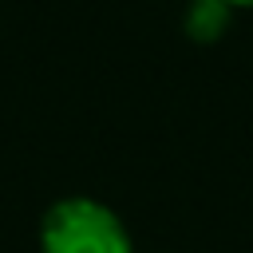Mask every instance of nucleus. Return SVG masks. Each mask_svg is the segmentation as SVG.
<instances>
[{"mask_svg": "<svg viewBox=\"0 0 253 253\" xmlns=\"http://www.w3.org/2000/svg\"><path fill=\"white\" fill-rule=\"evenodd\" d=\"M40 245L43 253H130L123 221L91 198L55 202L40 225Z\"/></svg>", "mask_w": 253, "mask_h": 253, "instance_id": "nucleus-1", "label": "nucleus"}, {"mask_svg": "<svg viewBox=\"0 0 253 253\" xmlns=\"http://www.w3.org/2000/svg\"><path fill=\"white\" fill-rule=\"evenodd\" d=\"M225 24H229V4H225V0H194L190 20H186L190 36H198V40H213V36H221Z\"/></svg>", "mask_w": 253, "mask_h": 253, "instance_id": "nucleus-2", "label": "nucleus"}, {"mask_svg": "<svg viewBox=\"0 0 253 253\" xmlns=\"http://www.w3.org/2000/svg\"><path fill=\"white\" fill-rule=\"evenodd\" d=\"M225 4H245V8H253V0H225Z\"/></svg>", "mask_w": 253, "mask_h": 253, "instance_id": "nucleus-3", "label": "nucleus"}]
</instances>
